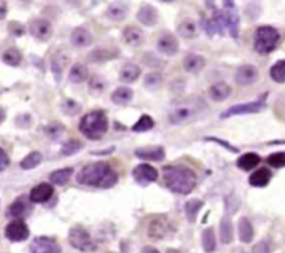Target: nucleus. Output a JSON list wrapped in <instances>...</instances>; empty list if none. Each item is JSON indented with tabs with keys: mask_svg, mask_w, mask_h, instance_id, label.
Listing matches in <instances>:
<instances>
[{
	"mask_svg": "<svg viewBox=\"0 0 285 253\" xmlns=\"http://www.w3.org/2000/svg\"><path fill=\"white\" fill-rule=\"evenodd\" d=\"M98 79H99V77H93V78L90 79L89 86H90V89L93 90V92H95V89H96V92H102V89L105 88V82L102 81V78L99 82H98Z\"/></svg>",
	"mask_w": 285,
	"mask_h": 253,
	"instance_id": "nucleus-49",
	"label": "nucleus"
},
{
	"mask_svg": "<svg viewBox=\"0 0 285 253\" xmlns=\"http://www.w3.org/2000/svg\"><path fill=\"white\" fill-rule=\"evenodd\" d=\"M82 148H84V143L79 142L77 139H70L69 142H66L61 146V154L63 156H73L75 153H78Z\"/></svg>",
	"mask_w": 285,
	"mask_h": 253,
	"instance_id": "nucleus-42",
	"label": "nucleus"
},
{
	"mask_svg": "<svg viewBox=\"0 0 285 253\" xmlns=\"http://www.w3.org/2000/svg\"><path fill=\"white\" fill-rule=\"evenodd\" d=\"M31 253H61V248L52 238L38 237L32 241Z\"/></svg>",
	"mask_w": 285,
	"mask_h": 253,
	"instance_id": "nucleus-10",
	"label": "nucleus"
},
{
	"mask_svg": "<svg viewBox=\"0 0 285 253\" xmlns=\"http://www.w3.org/2000/svg\"><path fill=\"white\" fill-rule=\"evenodd\" d=\"M252 253H270L269 243L264 242V241L256 243L254 246V249H252Z\"/></svg>",
	"mask_w": 285,
	"mask_h": 253,
	"instance_id": "nucleus-50",
	"label": "nucleus"
},
{
	"mask_svg": "<svg viewBox=\"0 0 285 253\" xmlns=\"http://www.w3.org/2000/svg\"><path fill=\"white\" fill-rule=\"evenodd\" d=\"M69 241L73 245V248L78 249L81 252H92L96 249V245L92 241L89 232L79 226H75L70 230Z\"/></svg>",
	"mask_w": 285,
	"mask_h": 253,
	"instance_id": "nucleus-7",
	"label": "nucleus"
},
{
	"mask_svg": "<svg viewBox=\"0 0 285 253\" xmlns=\"http://www.w3.org/2000/svg\"><path fill=\"white\" fill-rule=\"evenodd\" d=\"M88 77H89V70H88V67H85L84 64L77 63L71 67V70H70L69 78L70 81L74 82V84H81V82H84V81L88 79Z\"/></svg>",
	"mask_w": 285,
	"mask_h": 253,
	"instance_id": "nucleus-29",
	"label": "nucleus"
},
{
	"mask_svg": "<svg viewBox=\"0 0 285 253\" xmlns=\"http://www.w3.org/2000/svg\"><path fill=\"white\" fill-rule=\"evenodd\" d=\"M163 84V77L160 73H149L145 75L143 85L148 90H157Z\"/></svg>",
	"mask_w": 285,
	"mask_h": 253,
	"instance_id": "nucleus-38",
	"label": "nucleus"
},
{
	"mask_svg": "<svg viewBox=\"0 0 285 253\" xmlns=\"http://www.w3.org/2000/svg\"><path fill=\"white\" fill-rule=\"evenodd\" d=\"M220 239L223 243H231L234 239L233 223L228 217H224L220 222Z\"/></svg>",
	"mask_w": 285,
	"mask_h": 253,
	"instance_id": "nucleus-32",
	"label": "nucleus"
},
{
	"mask_svg": "<svg viewBox=\"0 0 285 253\" xmlns=\"http://www.w3.org/2000/svg\"><path fill=\"white\" fill-rule=\"evenodd\" d=\"M226 20H227V29L230 31V35L237 39L239 34V16L235 11V9H226Z\"/></svg>",
	"mask_w": 285,
	"mask_h": 253,
	"instance_id": "nucleus-28",
	"label": "nucleus"
},
{
	"mask_svg": "<svg viewBox=\"0 0 285 253\" xmlns=\"http://www.w3.org/2000/svg\"><path fill=\"white\" fill-rule=\"evenodd\" d=\"M182 66H184L185 71L188 73H192V74H196L199 73L202 70L205 69L206 66V60L203 56L201 54H195V53H189L186 54L182 60Z\"/></svg>",
	"mask_w": 285,
	"mask_h": 253,
	"instance_id": "nucleus-16",
	"label": "nucleus"
},
{
	"mask_svg": "<svg viewBox=\"0 0 285 253\" xmlns=\"http://www.w3.org/2000/svg\"><path fill=\"white\" fill-rule=\"evenodd\" d=\"M78 184L95 186V188H111L117 184L118 175L109 164L92 163L85 166L77 174Z\"/></svg>",
	"mask_w": 285,
	"mask_h": 253,
	"instance_id": "nucleus-2",
	"label": "nucleus"
},
{
	"mask_svg": "<svg viewBox=\"0 0 285 253\" xmlns=\"http://www.w3.org/2000/svg\"><path fill=\"white\" fill-rule=\"evenodd\" d=\"M231 92H233V89L228 84H226V82H216V84H213L210 86L209 95L214 102H224L230 98Z\"/></svg>",
	"mask_w": 285,
	"mask_h": 253,
	"instance_id": "nucleus-22",
	"label": "nucleus"
},
{
	"mask_svg": "<svg viewBox=\"0 0 285 253\" xmlns=\"http://www.w3.org/2000/svg\"><path fill=\"white\" fill-rule=\"evenodd\" d=\"M157 50L166 56H174L180 50V42L173 34H166L163 37L159 38Z\"/></svg>",
	"mask_w": 285,
	"mask_h": 253,
	"instance_id": "nucleus-13",
	"label": "nucleus"
},
{
	"mask_svg": "<svg viewBox=\"0 0 285 253\" xmlns=\"http://www.w3.org/2000/svg\"><path fill=\"white\" fill-rule=\"evenodd\" d=\"M74 173V170L71 167H67V169H60L53 171L50 174V182L56 185H66L71 178V175Z\"/></svg>",
	"mask_w": 285,
	"mask_h": 253,
	"instance_id": "nucleus-34",
	"label": "nucleus"
},
{
	"mask_svg": "<svg viewBox=\"0 0 285 253\" xmlns=\"http://www.w3.org/2000/svg\"><path fill=\"white\" fill-rule=\"evenodd\" d=\"M106 16L113 21H122L128 16V6L124 3H111L106 10Z\"/></svg>",
	"mask_w": 285,
	"mask_h": 253,
	"instance_id": "nucleus-24",
	"label": "nucleus"
},
{
	"mask_svg": "<svg viewBox=\"0 0 285 253\" xmlns=\"http://www.w3.org/2000/svg\"><path fill=\"white\" fill-rule=\"evenodd\" d=\"M270 77L273 81L282 84L285 82V60H280L270 69Z\"/></svg>",
	"mask_w": 285,
	"mask_h": 253,
	"instance_id": "nucleus-40",
	"label": "nucleus"
},
{
	"mask_svg": "<svg viewBox=\"0 0 285 253\" xmlns=\"http://www.w3.org/2000/svg\"><path fill=\"white\" fill-rule=\"evenodd\" d=\"M153 126H154L153 118L149 116V114H143V116L139 117V120L132 125V131L146 132V131H150Z\"/></svg>",
	"mask_w": 285,
	"mask_h": 253,
	"instance_id": "nucleus-39",
	"label": "nucleus"
},
{
	"mask_svg": "<svg viewBox=\"0 0 285 253\" xmlns=\"http://www.w3.org/2000/svg\"><path fill=\"white\" fill-rule=\"evenodd\" d=\"M163 182L171 192L188 195L196 186V174L184 166H167L163 169Z\"/></svg>",
	"mask_w": 285,
	"mask_h": 253,
	"instance_id": "nucleus-3",
	"label": "nucleus"
},
{
	"mask_svg": "<svg viewBox=\"0 0 285 253\" xmlns=\"http://www.w3.org/2000/svg\"><path fill=\"white\" fill-rule=\"evenodd\" d=\"M9 164H10V159H9V156H7V153L0 148V173H2L3 170L7 169Z\"/></svg>",
	"mask_w": 285,
	"mask_h": 253,
	"instance_id": "nucleus-48",
	"label": "nucleus"
},
{
	"mask_svg": "<svg viewBox=\"0 0 285 253\" xmlns=\"http://www.w3.org/2000/svg\"><path fill=\"white\" fill-rule=\"evenodd\" d=\"M266 99L267 93H263L258 101L248 102V103H239L221 113V118H230L234 116H241V114H252V113H260L266 109Z\"/></svg>",
	"mask_w": 285,
	"mask_h": 253,
	"instance_id": "nucleus-6",
	"label": "nucleus"
},
{
	"mask_svg": "<svg viewBox=\"0 0 285 253\" xmlns=\"http://www.w3.org/2000/svg\"><path fill=\"white\" fill-rule=\"evenodd\" d=\"M137 18L142 22L143 25L153 26L157 24L159 21V14L157 10L154 9L153 6L150 5H143L141 6V9L138 10Z\"/></svg>",
	"mask_w": 285,
	"mask_h": 253,
	"instance_id": "nucleus-19",
	"label": "nucleus"
},
{
	"mask_svg": "<svg viewBox=\"0 0 285 253\" xmlns=\"http://www.w3.org/2000/svg\"><path fill=\"white\" fill-rule=\"evenodd\" d=\"M203 206V201L201 199H189L185 203V216L189 223H195L196 216Z\"/></svg>",
	"mask_w": 285,
	"mask_h": 253,
	"instance_id": "nucleus-31",
	"label": "nucleus"
},
{
	"mask_svg": "<svg viewBox=\"0 0 285 253\" xmlns=\"http://www.w3.org/2000/svg\"><path fill=\"white\" fill-rule=\"evenodd\" d=\"M116 54H111L110 52H107L105 49H96L95 52L90 54L89 57L93 60V61H103V60H107V58L114 57Z\"/></svg>",
	"mask_w": 285,
	"mask_h": 253,
	"instance_id": "nucleus-46",
	"label": "nucleus"
},
{
	"mask_svg": "<svg viewBox=\"0 0 285 253\" xmlns=\"http://www.w3.org/2000/svg\"><path fill=\"white\" fill-rule=\"evenodd\" d=\"M202 245L205 252L210 253L216 249V235L213 228H206L205 231L202 232Z\"/></svg>",
	"mask_w": 285,
	"mask_h": 253,
	"instance_id": "nucleus-37",
	"label": "nucleus"
},
{
	"mask_svg": "<svg viewBox=\"0 0 285 253\" xmlns=\"http://www.w3.org/2000/svg\"><path fill=\"white\" fill-rule=\"evenodd\" d=\"M259 79V71L252 64H243L237 71L235 81L241 86H249Z\"/></svg>",
	"mask_w": 285,
	"mask_h": 253,
	"instance_id": "nucleus-11",
	"label": "nucleus"
},
{
	"mask_svg": "<svg viewBox=\"0 0 285 253\" xmlns=\"http://www.w3.org/2000/svg\"><path fill=\"white\" fill-rule=\"evenodd\" d=\"M166 253H181L180 250H177V249H169Z\"/></svg>",
	"mask_w": 285,
	"mask_h": 253,
	"instance_id": "nucleus-55",
	"label": "nucleus"
},
{
	"mask_svg": "<svg viewBox=\"0 0 285 253\" xmlns=\"http://www.w3.org/2000/svg\"><path fill=\"white\" fill-rule=\"evenodd\" d=\"M92 42H93L92 34L82 26H78L71 32V43L77 48H88L92 45Z\"/></svg>",
	"mask_w": 285,
	"mask_h": 253,
	"instance_id": "nucleus-18",
	"label": "nucleus"
},
{
	"mask_svg": "<svg viewBox=\"0 0 285 253\" xmlns=\"http://www.w3.org/2000/svg\"><path fill=\"white\" fill-rule=\"evenodd\" d=\"M280 41L278 31L270 25L259 26L255 32V50L260 54L273 52Z\"/></svg>",
	"mask_w": 285,
	"mask_h": 253,
	"instance_id": "nucleus-5",
	"label": "nucleus"
},
{
	"mask_svg": "<svg viewBox=\"0 0 285 253\" xmlns=\"http://www.w3.org/2000/svg\"><path fill=\"white\" fill-rule=\"evenodd\" d=\"M21 52L17 48L6 49L5 52H3V54H2V60H3L7 66H11V67H17L18 64L21 63Z\"/></svg>",
	"mask_w": 285,
	"mask_h": 253,
	"instance_id": "nucleus-36",
	"label": "nucleus"
},
{
	"mask_svg": "<svg viewBox=\"0 0 285 253\" xmlns=\"http://www.w3.org/2000/svg\"><path fill=\"white\" fill-rule=\"evenodd\" d=\"M81 110H82V106L79 105L78 102L73 101V99H67L61 103V111L66 116H77Z\"/></svg>",
	"mask_w": 285,
	"mask_h": 253,
	"instance_id": "nucleus-41",
	"label": "nucleus"
},
{
	"mask_svg": "<svg viewBox=\"0 0 285 253\" xmlns=\"http://www.w3.org/2000/svg\"><path fill=\"white\" fill-rule=\"evenodd\" d=\"M267 163L274 169H282L285 167V153H273L267 157Z\"/></svg>",
	"mask_w": 285,
	"mask_h": 253,
	"instance_id": "nucleus-45",
	"label": "nucleus"
},
{
	"mask_svg": "<svg viewBox=\"0 0 285 253\" xmlns=\"http://www.w3.org/2000/svg\"><path fill=\"white\" fill-rule=\"evenodd\" d=\"M5 235L7 239H10L11 242H22L29 237V230L22 220H13L7 224Z\"/></svg>",
	"mask_w": 285,
	"mask_h": 253,
	"instance_id": "nucleus-8",
	"label": "nucleus"
},
{
	"mask_svg": "<svg viewBox=\"0 0 285 253\" xmlns=\"http://www.w3.org/2000/svg\"><path fill=\"white\" fill-rule=\"evenodd\" d=\"M271 179V171L269 169H259L258 171H255L254 174L249 177V184L256 188H263L269 184Z\"/></svg>",
	"mask_w": 285,
	"mask_h": 253,
	"instance_id": "nucleus-25",
	"label": "nucleus"
},
{
	"mask_svg": "<svg viewBox=\"0 0 285 253\" xmlns=\"http://www.w3.org/2000/svg\"><path fill=\"white\" fill-rule=\"evenodd\" d=\"M7 14V3L6 2H0V20H3Z\"/></svg>",
	"mask_w": 285,
	"mask_h": 253,
	"instance_id": "nucleus-52",
	"label": "nucleus"
},
{
	"mask_svg": "<svg viewBox=\"0 0 285 253\" xmlns=\"http://www.w3.org/2000/svg\"><path fill=\"white\" fill-rule=\"evenodd\" d=\"M207 113L206 102L201 98H188L171 103L169 107V120L171 124H186L202 118Z\"/></svg>",
	"mask_w": 285,
	"mask_h": 253,
	"instance_id": "nucleus-1",
	"label": "nucleus"
},
{
	"mask_svg": "<svg viewBox=\"0 0 285 253\" xmlns=\"http://www.w3.org/2000/svg\"><path fill=\"white\" fill-rule=\"evenodd\" d=\"M53 185L48 182H42V184L34 186L29 192V201L32 203H46V202L53 196Z\"/></svg>",
	"mask_w": 285,
	"mask_h": 253,
	"instance_id": "nucleus-14",
	"label": "nucleus"
},
{
	"mask_svg": "<svg viewBox=\"0 0 285 253\" xmlns=\"http://www.w3.org/2000/svg\"><path fill=\"white\" fill-rule=\"evenodd\" d=\"M109 130V120L106 117L105 111L93 110L85 114L79 121V131L82 135L90 141L101 139Z\"/></svg>",
	"mask_w": 285,
	"mask_h": 253,
	"instance_id": "nucleus-4",
	"label": "nucleus"
},
{
	"mask_svg": "<svg viewBox=\"0 0 285 253\" xmlns=\"http://www.w3.org/2000/svg\"><path fill=\"white\" fill-rule=\"evenodd\" d=\"M132 177L139 185H149L150 182H154L157 179V170L150 164L142 163L138 164L135 169L132 170Z\"/></svg>",
	"mask_w": 285,
	"mask_h": 253,
	"instance_id": "nucleus-9",
	"label": "nucleus"
},
{
	"mask_svg": "<svg viewBox=\"0 0 285 253\" xmlns=\"http://www.w3.org/2000/svg\"><path fill=\"white\" fill-rule=\"evenodd\" d=\"M42 153L38 152V150H34V152H31L29 154H26L25 157L22 159L21 163H20V167H21L22 170H32L35 169V167H38L39 164L42 163Z\"/></svg>",
	"mask_w": 285,
	"mask_h": 253,
	"instance_id": "nucleus-33",
	"label": "nucleus"
},
{
	"mask_svg": "<svg viewBox=\"0 0 285 253\" xmlns=\"http://www.w3.org/2000/svg\"><path fill=\"white\" fill-rule=\"evenodd\" d=\"M206 141H211V142H216L218 143V145H221V146H224V148H227L230 152H234L237 153L238 152V148H235V146H233V145H230L228 142H226V141H221V139H218V138L216 137H207L205 138Z\"/></svg>",
	"mask_w": 285,
	"mask_h": 253,
	"instance_id": "nucleus-47",
	"label": "nucleus"
},
{
	"mask_svg": "<svg viewBox=\"0 0 285 253\" xmlns=\"http://www.w3.org/2000/svg\"><path fill=\"white\" fill-rule=\"evenodd\" d=\"M238 231H239V239L245 243H249L254 239V226L249 222L248 217H242L238 222Z\"/></svg>",
	"mask_w": 285,
	"mask_h": 253,
	"instance_id": "nucleus-27",
	"label": "nucleus"
},
{
	"mask_svg": "<svg viewBox=\"0 0 285 253\" xmlns=\"http://www.w3.org/2000/svg\"><path fill=\"white\" fill-rule=\"evenodd\" d=\"M178 35L182 38H186V39L196 38V35H198V25H196V22L192 21V20H184L178 25Z\"/></svg>",
	"mask_w": 285,
	"mask_h": 253,
	"instance_id": "nucleus-35",
	"label": "nucleus"
},
{
	"mask_svg": "<svg viewBox=\"0 0 285 253\" xmlns=\"http://www.w3.org/2000/svg\"><path fill=\"white\" fill-rule=\"evenodd\" d=\"M9 28H10L11 34H14V35H22L24 34V28L18 22H11Z\"/></svg>",
	"mask_w": 285,
	"mask_h": 253,
	"instance_id": "nucleus-51",
	"label": "nucleus"
},
{
	"mask_svg": "<svg viewBox=\"0 0 285 253\" xmlns=\"http://www.w3.org/2000/svg\"><path fill=\"white\" fill-rule=\"evenodd\" d=\"M29 211H31L29 202H28V199H26L25 196H21V198L16 199V201L9 206V209H7V216L13 217V218H16V220H21L22 217L29 214Z\"/></svg>",
	"mask_w": 285,
	"mask_h": 253,
	"instance_id": "nucleus-15",
	"label": "nucleus"
},
{
	"mask_svg": "<svg viewBox=\"0 0 285 253\" xmlns=\"http://www.w3.org/2000/svg\"><path fill=\"white\" fill-rule=\"evenodd\" d=\"M260 163V156L256 153H245L238 159L237 166L243 171H250Z\"/></svg>",
	"mask_w": 285,
	"mask_h": 253,
	"instance_id": "nucleus-30",
	"label": "nucleus"
},
{
	"mask_svg": "<svg viewBox=\"0 0 285 253\" xmlns=\"http://www.w3.org/2000/svg\"><path fill=\"white\" fill-rule=\"evenodd\" d=\"M64 131H66V128H64V125L61 122L58 121L50 122V124L46 125V128H45V132H46V135H48L50 139H57V138H60L63 135Z\"/></svg>",
	"mask_w": 285,
	"mask_h": 253,
	"instance_id": "nucleus-44",
	"label": "nucleus"
},
{
	"mask_svg": "<svg viewBox=\"0 0 285 253\" xmlns=\"http://www.w3.org/2000/svg\"><path fill=\"white\" fill-rule=\"evenodd\" d=\"M141 253H160V252H159L156 248H153V246H145Z\"/></svg>",
	"mask_w": 285,
	"mask_h": 253,
	"instance_id": "nucleus-53",
	"label": "nucleus"
},
{
	"mask_svg": "<svg viewBox=\"0 0 285 253\" xmlns=\"http://www.w3.org/2000/svg\"><path fill=\"white\" fill-rule=\"evenodd\" d=\"M6 120V111L3 107H0V124Z\"/></svg>",
	"mask_w": 285,
	"mask_h": 253,
	"instance_id": "nucleus-54",
	"label": "nucleus"
},
{
	"mask_svg": "<svg viewBox=\"0 0 285 253\" xmlns=\"http://www.w3.org/2000/svg\"><path fill=\"white\" fill-rule=\"evenodd\" d=\"M132 98H134V92L131 88H127V86H120L111 93V102L118 106L128 105L132 101Z\"/></svg>",
	"mask_w": 285,
	"mask_h": 253,
	"instance_id": "nucleus-26",
	"label": "nucleus"
},
{
	"mask_svg": "<svg viewBox=\"0 0 285 253\" xmlns=\"http://www.w3.org/2000/svg\"><path fill=\"white\" fill-rule=\"evenodd\" d=\"M167 230H169L167 220L163 218V217H156V218H153L152 222L149 223L148 235L152 239H162V238L166 237Z\"/></svg>",
	"mask_w": 285,
	"mask_h": 253,
	"instance_id": "nucleus-17",
	"label": "nucleus"
},
{
	"mask_svg": "<svg viewBox=\"0 0 285 253\" xmlns=\"http://www.w3.org/2000/svg\"><path fill=\"white\" fill-rule=\"evenodd\" d=\"M141 75V69L138 67L137 64L134 63H127L124 64L120 70V74H118V78L121 82H125V84H130V82H134L137 81Z\"/></svg>",
	"mask_w": 285,
	"mask_h": 253,
	"instance_id": "nucleus-23",
	"label": "nucleus"
},
{
	"mask_svg": "<svg viewBox=\"0 0 285 253\" xmlns=\"http://www.w3.org/2000/svg\"><path fill=\"white\" fill-rule=\"evenodd\" d=\"M29 32L34 38H37L39 41H49L52 38L53 28L52 24L48 20L43 18H38L34 20L29 25Z\"/></svg>",
	"mask_w": 285,
	"mask_h": 253,
	"instance_id": "nucleus-12",
	"label": "nucleus"
},
{
	"mask_svg": "<svg viewBox=\"0 0 285 253\" xmlns=\"http://www.w3.org/2000/svg\"><path fill=\"white\" fill-rule=\"evenodd\" d=\"M60 57H61V56L57 54V56H54L52 60V71H53V75L56 77V81H57V82H60V79H61L64 66H67V60Z\"/></svg>",
	"mask_w": 285,
	"mask_h": 253,
	"instance_id": "nucleus-43",
	"label": "nucleus"
},
{
	"mask_svg": "<svg viewBox=\"0 0 285 253\" xmlns=\"http://www.w3.org/2000/svg\"><path fill=\"white\" fill-rule=\"evenodd\" d=\"M122 37H124L125 42H127L130 46H139V45H142L143 41H145V35H143L142 29L134 25L125 26V28H124V32H122Z\"/></svg>",
	"mask_w": 285,
	"mask_h": 253,
	"instance_id": "nucleus-21",
	"label": "nucleus"
},
{
	"mask_svg": "<svg viewBox=\"0 0 285 253\" xmlns=\"http://www.w3.org/2000/svg\"><path fill=\"white\" fill-rule=\"evenodd\" d=\"M135 156L142 160H148V162H162L166 157V152L162 146H156V148H143L137 149L135 150Z\"/></svg>",
	"mask_w": 285,
	"mask_h": 253,
	"instance_id": "nucleus-20",
	"label": "nucleus"
}]
</instances>
